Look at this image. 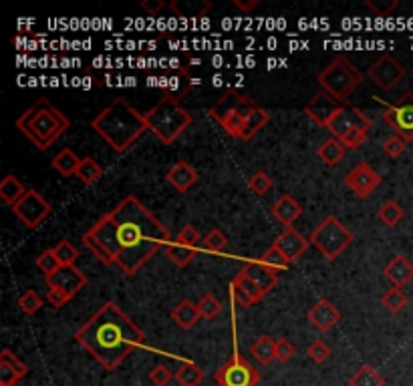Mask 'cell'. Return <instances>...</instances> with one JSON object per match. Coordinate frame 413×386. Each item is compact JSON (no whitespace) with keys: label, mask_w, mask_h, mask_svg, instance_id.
I'll return each mask as SVG.
<instances>
[{"label":"cell","mask_w":413,"mask_h":386,"mask_svg":"<svg viewBox=\"0 0 413 386\" xmlns=\"http://www.w3.org/2000/svg\"><path fill=\"white\" fill-rule=\"evenodd\" d=\"M83 243H85V247H87L89 252L97 257L101 264H105V266H111V264H113V262H111V257H109V254H107V250H105L103 245L97 242L95 238H91L87 231L83 233Z\"/></svg>","instance_id":"cell-45"},{"label":"cell","mask_w":413,"mask_h":386,"mask_svg":"<svg viewBox=\"0 0 413 386\" xmlns=\"http://www.w3.org/2000/svg\"><path fill=\"white\" fill-rule=\"evenodd\" d=\"M11 210L16 215V219L23 221V226H27L29 229H34L39 228L44 219L51 215L53 205L44 200L37 189H29Z\"/></svg>","instance_id":"cell-9"},{"label":"cell","mask_w":413,"mask_h":386,"mask_svg":"<svg viewBox=\"0 0 413 386\" xmlns=\"http://www.w3.org/2000/svg\"><path fill=\"white\" fill-rule=\"evenodd\" d=\"M176 380L179 386H200L204 380V371L192 360H182L176 371Z\"/></svg>","instance_id":"cell-30"},{"label":"cell","mask_w":413,"mask_h":386,"mask_svg":"<svg viewBox=\"0 0 413 386\" xmlns=\"http://www.w3.org/2000/svg\"><path fill=\"white\" fill-rule=\"evenodd\" d=\"M353 233L347 229V226H343V221L335 215L325 217L309 238L310 245L317 247L331 262L337 259L353 243Z\"/></svg>","instance_id":"cell-7"},{"label":"cell","mask_w":413,"mask_h":386,"mask_svg":"<svg viewBox=\"0 0 413 386\" xmlns=\"http://www.w3.org/2000/svg\"><path fill=\"white\" fill-rule=\"evenodd\" d=\"M383 121L389 127L395 131L401 139H405L407 143L413 141V93L407 91L403 93V97L395 101L393 105H389L385 109Z\"/></svg>","instance_id":"cell-10"},{"label":"cell","mask_w":413,"mask_h":386,"mask_svg":"<svg viewBox=\"0 0 413 386\" xmlns=\"http://www.w3.org/2000/svg\"><path fill=\"white\" fill-rule=\"evenodd\" d=\"M250 354L254 360H258V364L270 366L277 360V340H272L268 334L258 336L250 346Z\"/></svg>","instance_id":"cell-25"},{"label":"cell","mask_w":413,"mask_h":386,"mask_svg":"<svg viewBox=\"0 0 413 386\" xmlns=\"http://www.w3.org/2000/svg\"><path fill=\"white\" fill-rule=\"evenodd\" d=\"M44 284H46V288H59L73 298L87 286V276L81 272L77 266H61L55 274L44 276Z\"/></svg>","instance_id":"cell-15"},{"label":"cell","mask_w":413,"mask_h":386,"mask_svg":"<svg viewBox=\"0 0 413 386\" xmlns=\"http://www.w3.org/2000/svg\"><path fill=\"white\" fill-rule=\"evenodd\" d=\"M270 121V113L262 109V107H256L254 111L248 117V121H246V125H244V131H242V141H250L252 137L260 131V129L266 127V123Z\"/></svg>","instance_id":"cell-32"},{"label":"cell","mask_w":413,"mask_h":386,"mask_svg":"<svg viewBox=\"0 0 413 386\" xmlns=\"http://www.w3.org/2000/svg\"><path fill=\"white\" fill-rule=\"evenodd\" d=\"M71 296L67 292H63L59 288H49L46 290V302L53 306V308H63L65 304H69Z\"/></svg>","instance_id":"cell-51"},{"label":"cell","mask_w":413,"mask_h":386,"mask_svg":"<svg viewBox=\"0 0 413 386\" xmlns=\"http://www.w3.org/2000/svg\"><path fill=\"white\" fill-rule=\"evenodd\" d=\"M51 165L63 177H73V175H77V169L81 165V159L77 157V153H75L73 149L65 147V149H61L59 153L53 157Z\"/></svg>","instance_id":"cell-27"},{"label":"cell","mask_w":413,"mask_h":386,"mask_svg":"<svg viewBox=\"0 0 413 386\" xmlns=\"http://www.w3.org/2000/svg\"><path fill=\"white\" fill-rule=\"evenodd\" d=\"M91 129L109 145L115 153L129 151L135 141L148 131L146 115H141L123 97L107 105L101 113L93 117Z\"/></svg>","instance_id":"cell-3"},{"label":"cell","mask_w":413,"mask_h":386,"mask_svg":"<svg viewBox=\"0 0 413 386\" xmlns=\"http://www.w3.org/2000/svg\"><path fill=\"white\" fill-rule=\"evenodd\" d=\"M341 109V103L339 101H335L329 93L325 91H319L310 103L305 107V113L307 117H310L317 125H321V127H325L331 123V119L335 117V113Z\"/></svg>","instance_id":"cell-16"},{"label":"cell","mask_w":413,"mask_h":386,"mask_svg":"<svg viewBox=\"0 0 413 386\" xmlns=\"http://www.w3.org/2000/svg\"><path fill=\"white\" fill-rule=\"evenodd\" d=\"M200 318L202 316H200V310H198V304H193L192 300L177 302V306H174V310H172V320L182 330L193 328Z\"/></svg>","instance_id":"cell-24"},{"label":"cell","mask_w":413,"mask_h":386,"mask_svg":"<svg viewBox=\"0 0 413 386\" xmlns=\"http://www.w3.org/2000/svg\"><path fill=\"white\" fill-rule=\"evenodd\" d=\"M371 119L363 113L361 109H357L353 105H341V109L331 119V123L326 125V131L335 137V139H345L349 133L353 131H369Z\"/></svg>","instance_id":"cell-11"},{"label":"cell","mask_w":413,"mask_h":386,"mask_svg":"<svg viewBox=\"0 0 413 386\" xmlns=\"http://www.w3.org/2000/svg\"><path fill=\"white\" fill-rule=\"evenodd\" d=\"M232 284H236V286L242 288V290H244V292L250 296L252 304H256V302H260L262 298H265V292H262V290H260L258 286H254L250 280H248V278H246V276H244L242 272H238L236 276H234Z\"/></svg>","instance_id":"cell-44"},{"label":"cell","mask_w":413,"mask_h":386,"mask_svg":"<svg viewBox=\"0 0 413 386\" xmlns=\"http://www.w3.org/2000/svg\"><path fill=\"white\" fill-rule=\"evenodd\" d=\"M176 242L184 243V245H188V247H193V250H198L202 238H200L198 229L193 228V226H184V228L179 229V233H177Z\"/></svg>","instance_id":"cell-48"},{"label":"cell","mask_w":413,"mask_h":386,"mask_svg":"<svg viewBox=\"0 0 413 386\" xmlns=\"http://www.w3.org/2000/svg\"><path fill=\"white\" fill-rule=\"evenodd\" d=\"M172 378H176V374L165 364H158V366H153V371L149 372V380L155 386H167L172 382Z\"/></svg>","instance_id":"cell-47"},{"label":"cell","mask_w":413,"mask_h":386,"mask_svg":"<svg viewBox=\"0 0 413 386\" xmlns=\"http://www.w3.org/2000/svg\"><path fill=\"white\" fill-rule=\"evenodd\" d=\"M296 354V346L288 338H279L277 340V360L279 362H288Z\"/></svg>","instance_id":"cell-50"},{"label":"cell","mask_w":413,"mask_h":386,"mask_svg":"<svg viewBox=\"0 0 413 386\" xmlns=\"http://www.w3.org/2000/svg\"><path fill=\"white\" fill-rule=\"evenodd\" d=\"M349 386H387L385 378L371 364H363L349 378Z\"/></svg>","instance_id":"cell-31"},{"label":"cell","mask_w":413,"mask_h":386,"mask_svg":"<svg viewBox=\"0 0 413 386\" xmlns=\"http://www.w3.org/2000/svg\"><path fill=\"white\" fill-rule=\"evenodd\" d=\"M260 372L252 366L242 354L234 352L232 356L214 372V380L218 386H256L260 382Z\"/></svg>","instance_id":"cell-8"},{"label":"cell","mask_w":413,"mask_h":386,"mask_svg":"<svg viewBox=\"0 0 413 386\" xmlns=\"http://www.w3.org/2000/svg\"><path fill=\"white\" fill-rule=\"evenodd\" d=\"M87 233L103 245L125 276H135L172 240L170 229L135 195L123 198Z\"/></svg>","instance_id":"cell-1"},{"label":"cell","mask_w":413,"mask_h":386,"mask_svg":"<svg viewBox=\"0 0 413 386\" xmlns=\"http://www.w3.org/2000/svg\"><path fill=\"white\" fill-rule=\"evenodd\" d=\"M270 214L274 215L284 228H293V224L303 215V205L293 195L284 193V195H281L279 200L272 203Z\"/></svg>","instance_id":"cell-23"},{"label":"cell","mask_w":413,"mask_h":386,"mask_svg":"<svg viewBox=\"0 0 413 386\" xmlns=\"http://www.w3.org/2000/svg\"><path fill=\"white\" fill-rule=\"evenodd\" d=\"M139 6H141V11H146V15L158 16L165 8V2L163 0H144Z\"/></svg>","instance_id":"cell-52"},{"label":"cell","mask_w":413,"mask_h":386,"mask_svg":"<svg viewBox=\"0 0 413 386\" xmlns=\"http://www.w3.org/2000/svg\"><path fill=\"white\" fill-rule=\"evenodd\" d=\"M272 177L266 172H254L248 177V189L256 195H266L270 189H272Z\"/></svg>","instance_id":"cell-40"},{"label":"cell","mask_w":413,"mask_h":386,"mask_svg":"<svg viewBox=\"0 0 413 386\" xmlns=\"http://www.w3.org/2000/svg\"><path fill=\"white\" fill-rule=\"evenodd\" d=\"M309 358L317 364H323L331 358V346L323 340H314V342L309 346Z\"/></svg>","instance_id":"cell-46"},{"label":"cell","mask_w":413,"mask_h":386,"mask_svg":"<svg viewBox=\"0 0 413 386\" xmlns=\"http://www.w3.org/2000/svg\"><path fill=\"white\" fill-rule=\"evenodd\" d=\"M234 6L238 11H242L244 15H248L258 6V0H234Z\"/></svg>","instance_id":"cell-53"},{"label":"cell","mask_w":413,"mask_h":386,"mask_svg":"<svg viewBox=\"0 0 413 386\" xmlns=\"http://www.w3.org/2000/svg\"><path fill=\"white\" fill-rule=\"evenodd\" d=\"M190 93V89H184L179 93H165L160 103H155L148 113L146 123L148 131L155 135L163 145H172L177 141L193 123L190 111L182 107V99Z\"/></svg>","instance_id":"cell-5"},{"label":"cell","mask_w":413,"mask_h":386,"mask_svg":"<svg viewBox=\"0 0 413 386\" xmlns=\"http://www.w3.org/2000/svg\"><path fill=\"white\" fill-rule=\"evenodd\" d=\"M345 153H347V147L341 143L339 139H335V137L323 141V145L317 149V157L321 159L323 165H326V167L339 165L341 161H343V157H345Z\"/></svg>","instance_id":"cell-26"},{"label":"cell","mask_w":413,"mask_h":386,"mask_svg":"<svg viewBox=\"0 0 413 386\" xmlns=\"http://www.w3.org/2000/svg\"><path fill=\"white\" fill-rule=\"evenodd\" d=\"M403 207L399 205L398 201L389 200L385 201L383 205L379 207V212H377V217H379V221L385 224L387 228H395L399 221L403 219Z\"/></svg>","instance_id":"cell-36"},{"label":"cell","mask_w":413,"mask_h":386,"mask_svg":"<svg viewBox=\"0 0 413 386\" xmlns=\"http://www.w3.org/2000/svg\"><path fill=\"white\" fill-rule=\"evenodd\" d=\"M69 127L71 119L49 99H39L16 119V129L39 151H46L49 147H53L69 131Z\"/></svg>","instance_id":"cell-4"},{"label":"cell","mask_w":413,"mask_h":386,"mask_svg":"<svg viewBox=\"0 0 413 386\" xmlns=\"http://www.w3.org/2000/svg\"><path fill=\"white\" fill-rule=\"evenodd\" d=\"M260 262L265 264L266 268H270L272 272H277V274L282 272V270H286V268H291V264H293V262L284 256L277 245H270L265 254H262Z\"/></svg>","instance_id":"cell-35"},{"label":"cell","mask_w":413,"mask_h":386,"mask_svg":"<svg viewBox=\"0 0 413 386\" xmlns=\"http://www.w3.org/2000/svg\"><path fill=\"white\" fill-rule=\"evenodd\" d=\"M407 149V141L401 139L399 135H391L383 141V153L389 159H399Z\"/></svg>","instance_id":"cell-43"},{"label":"cell","mask_w":413,"mask_h":386,"mask_svg":"<svg viewBox=\"0 0 413 386\" xmlns=\"http://www.w3.org/2000/svg\"><path fill=\"white\" fill-rule=\"evenodd\" d=\"M381 181H383L381 175L375 172L369 163H365V161L357 163L353 169L347 173V177H345V186L349 187L355 195L361 198V200L369 198L375 189H379Z\"/></svg>","instance_id":"cell-14"},{"label":"cell","mask_w":413,"mask_h":386,"mask_svg":"<svg viewBox=\"0 0 413 386\" xmlns=\"http://www.w3.org/2000/svg\"><path fill=\"white\" fill-rule=\"evenodd\" d=\"M77 342L95 358L105 371H115L123 360L146 342V332L119 308L115 302L103 306L75 332Z\"/></svg>","instance_id":"cell-2"},{"label":"cell","mask_w":413,"mask_h":386,"mask_svg":"<svg viewBox=\"0 0 413 386\" xmlns=\"http://www.w3.org/2000/svg\"><path fill=\"white\" fill-rule=\"evenodd\" d=\"M37 268L44 274V276H49V274H55L61 268V262L57 254H55V250L53 247H49V250H44L39 254L37 257Z\"/></svg>","instance_id":"cell-41"},{"label":"cell","mask_w":413,"mask_h":386,"mask_svg":"<svg viewBox=\"0 0 413 386\" xmlns=\"http://www.w3.org/2000/svg\"><path fill=\"white\" fill-rule=\"evenodd\" d=\"M272 245H277L291 262H296L298 257L305 256V252L309 250L310 242L307 238H303L295 228H284Z\"/></svg>","instance_id":"cell-19"},{"label":"cell","mask_w":413,"mask_h":386,"mask_svg":"<svg viewBox=\"0 0 413 386\" xmlns=\"http://www.w3.org/2000/svg\"><path fill=\"white\" fill-rule=\"evenodd\" d=\"M18 308L27 316H34L43 308V298L34 290H27L18 296Z\"/></svg>","instance_id":"cell-39"},{"label":"cell","mask_w":413,"mask_h":386,"mask_svg":"<svg viewBox=\"0 0 413 386\" xmlns=\"http://www.w3.org/2000/svg\"><path fill=\"white\" fill-rule=\"evenodd\" d=\"M29 374V366L13 350L0 352V386H16Z\"/></svg>","instance_id":"cell-17"},{"label":"cell","mask_w":413,"mask_h":386,"mask_svg":"<svg viewBox=\"0 0 413 386\" xmlns=\"http://www.w3.org/2000/svg\"><path fill=\"white\" fill-rule=\"evenodd\" d=\"M75 177H77L83 186H93V184H97V181L103 177V167H101V163H99L97 159L87 155V157L81 159V165H79Z\"/></svg>","instance_id":"cell-29"},{"label":"cell","mask_w":413,"mask_h":386,"mask_svg":"<svg viewBox=\"0 0 413 386\" xmlns=\"http://www.w3.org/2000/svg\"><path fill=\"white\" fill-rule=\"evenodd\" d=\"M317 81L321 85V91L329 93L335 101L345 103L365 83V75L359 71L349 58L337 57L319 72Z\"/></svg>","instance_id":"cell-6"},{"label":"cell","mask_w":413,"mask_h":386,"mask_svg":"<svg viewBox=\"0 0 413 386\" xmlns=\"http://www.w3.org/2000/svg\"><path fill=\"white\" fill-rule=\"evenodd\" d=\"M165 254H167V257L176 264L177 268H186L193 257L198 256V250L188 247V245H184V243L179 242H170L167 243V247H165Z\"/></svg>","instance_id":"cell-33"},{"label":"cell","mask_w":413,"mask_h":386,"mask_svg":"<svg viewBox=\"0 0 413 386\" xmlns=\"http://www.w3.org/2000/svg\"><path fill=\"white\" fill-rule=\"evenodd\" d=\"M250 107H256V103L252 101V97L248 95H244L242 91H238V89H228L226 93H222L218 101L210 107V111L208 115L222 125L228 117H232L238 111H242V109H250Z\"/></svg>","instance_id":"cell-13"},{"label":"cell","mask_w":413,"mask_h":386,"mask_svg":"<svg viewBox=\"0 0 413 386\" xmlns=\"http://www.w3.org/2000/svg\"><path fill=\"white\" fill-rule=\"evenodd\" d=\"M29 189L25 187V184L18 179V177H15L13 173H8L2 181H0V200L4 201L6 205H15L16 201L20 200L25 193H27Z\"/></svg>","instance_id":"cell-28"},{"label":"cell","mask_w":413,"mask_h":386,"mask_svg":"<svg viewBox=\"0 0 413 386\" xmlns=\"http://www.w3.org/2000/svg\"><path fill=\"white\" fill-rule=\"evenodd\" d=\"M198 304V310H200V316L208 320V322H212V320H216L222 312V302L214 296V294H204L200 302H196Z\"/></svg>","instance_id":"cell-37"},{"label":"cell","mask_w":413,"mask_h":386,"mask_svg":"<svg viewBox=\"0 0 413 386\" xmlns=\"http://www.w3.org/2000/svg\"><path fill=\"white\" fill-rule=\"evenodd\" d=\"M367 4V8H369L371 13L375 16H379V18H383V16H389L395 8H398V0H385V2H377V0H367L365 2Z\"/></svg>","instance_id":"cell-49"},{"label":"cell","mask_w":413,"mask_h":386,"mask_svg":"<svg viewBox=\"0 0 413 386\" xmlns=\"http://www.w3.org/2000/svg\"><path fill=\"white\" fill-rule=\"evenodd\" d=\"M240 272L244 274L254 286L260 288V290L265 292V296L266 294H270L274 288L279 286V274L272 272L270 268H266L260 259H258V262H248Z\"/></svg>","instance_id":"cell-20"},{"label":"cell","mask_w":413,"mask_h":386,"mask_svg":"<svg viewBox=\"0 0 413 386\" xmlns=\"http://www.w3.org/2000/svg\"><path fill=\"white\" fill-rule=\"evenodd\" d=\"M202 243H204V247H206L210 254H220V252L226 250V245H228V238H226V233L222 229L214 228L210 229L206 236L202 238Z\"/></svg>","instance_id":"cell-38"},{"label":"cell","mask_w":413,"mask_h":386,"mask_svg":"<svg viewBox=\"0 0 413 386\" xmlns=\"http://www.w3.org/2000/svg\"><path fill=\"white\" fill-rule=\"evenodd\" d=\"M383 276L393 284V288H403L413 280V264L405 256H393L383 268Z\"/></svg>","instance_id":"cell-22"},{"label":"cell","mask_w":413,"mask_h":386,"mask_svg":"<svg viewBox=\"0 0 413 386\" xmlns=\"http://www.w3.org/2000/svg\"><path fill=\"white\" fill-rule=\"evenodd\" d=\"M407 294L403 292V288H391L381 296V304L387 312L391 314H399L405 306H407Z\"/></svg>","instance_id":"cell-34"},{"label":"cell","mask_w":413,"mask_h":386,"mask_svg":"<svg viewBox=\"0 0 413 386\" xmlns=\"http://www.w3.org/2000/svg\"><path fill=\"white\" fill-rule=\"evenodd\" d=\"M165 181L174 187L177 193H186L198 181V172L188 161H177L165 173Z\"/></svg>","instance_id":"cell-21"},{"label":"cell","mask_w":413,"mask_h":386,"mask_svg":"<svg viewBox=\"0 0 413 386\" xmlns=\"http://www.w3.org/2000/svg\"><path fill=\"white\" fill-rule=\"evenodd\" d=\"M307 320L319 332H329L341 320V312L331 300H319L307 312Z\"/></svg>","instance_id":"cell-18"},{"label":"cell","mask_w":413,"mask_h":386,"mask_svg":"<svg viewBox=\"0 0 413 386\" xmlns=\"http://www.w3.org/2000/svg\"><path fill=\"white\" fill-rule=\"evenodd\" d=\"M53 250H55V254L59 257L61 266H75V262L79 259V252H77V247L69 240H61Z\"/></svg>","instance_id":"cell-42"},{"label":"cell","mask_w":413,"mask_h":386,"mask_svg":"<svg viewBox=\"0 0 413 386\" xmlns=\"http://www.w3.org/2000/svg\"><path fill=\"white\" fill-rule=\"evenodd\" d=\"M367 77L381 91H391L405 79V69H403V65L399 63L398 58L383 53V55H379L373 60V65L367 71Z\"/></svg>","instance_id":"cell-12"}]
</instances>
